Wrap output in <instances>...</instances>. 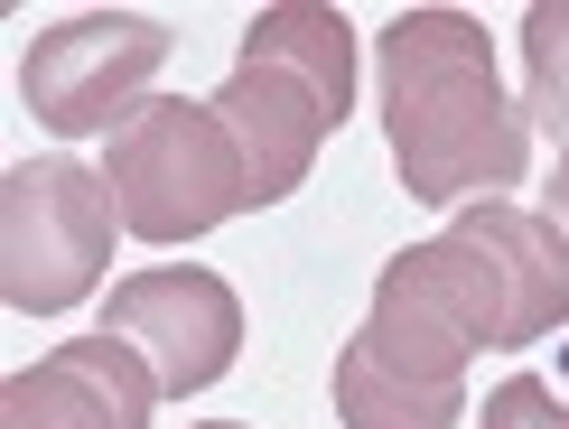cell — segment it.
Returning <instances> with one entry per match:
<instances>
[{"instance_id":"1","label":"cell","mask_w":569,"mask_h":429,"mask_svg":"<svg viewBox=\"0 0 569 429\" xmlns=\"http://www.w3.org/2000/svg\"><path fill=\"white\" fill-rule=\"evenodd\" d=\"M477 346H505V290L458 225L439 243L383 261L373 308L337 355V420L346 429H458Z\"/></svg>"},{"instance_id":"2","label":"cell","mask_w":569,"mask_h":429,"mask_svg":"<svg viewBox=\"0 0 569 429\" xmlns=\"http://www.w3.org/2000/svg\"><path fill=\"white\" fill-rule=\"evenodd\" d=\"M373 93H383L392 169L420 206H477L523 187L532 122L495 76V47L467 10H401L373 38Z\"/></svg>"},{"instance_id":"3","label":"cell","mask_w":569,"mask_h":429,"mask_svg":"<svg viewBox=\"0 0 569 429\" xmlns=\"http://www.w3.org/2000/svg\"><path fill=\"white\" fill-rule=\"evenodd\" d=\"M112 214L140 243H197L224 214H243V150L216 122V103H187V93H150L122 131H112L103 159Z\"/></svg>"},{"instance_id":"4","label":"cell","mask_w":569,"mask_h":429,"mask_svg":"<svg viewBox=\"0 0 569 429\" xmlns=\"http://www.w3.org/2000/svg\"><path fill=\"white\" fill-rule=\"evenodd\" d=\"M112 187L84 159H19L0 178V299L57 318L112 271Z\"/></svg>"},{"instance_id":"5","label":"cell","mask_w":569,"mask_h":429,"mask_svg":"<svg viewBox=\"0 0 569 429\" xmlns=\"http://www.w3.org/2000/svg\"><path fill=\"white\" fill-rule=\"evenodd\" d=\"M169 66V29L140 10H76L57 29L29 38L19 57V93L47 131L84 140V131H122L150 103V76Z\"/></svg>"},{"instance_id":"6","label":"cell","mask_w":569,"mask_h":429,"mask_svg":"<svg viewBox=\"0 0 569 429\" xmlns=\"http://www.w3.org/2000/svg\"><path fill=\"white\" fill-rule=\"evenodd\" d=\"M103 337H122L159 373V401H187V392H206V383L233 373V355H243V299H233L224 271L159 261V271L112 280Z\"/></svg>"},{"instance_id":"7","label":"cell","mask_w":569,"mask_h":429,"mask_svg":"<svg viewBox=\"0 0 569 429\" xmlns=\"http://www.w3.org/2000/svg\"><path fill=\"white\" fill-rule=\"evenodd\" d=\"M159 373L122 337H76L0 383V429H150Z\"/></svg>"},{"instance_id":"8","label":"cell","mask_w":569,"mask_h":429,"mask_svg":"<svg viewBox=\"0 0 569 429\" xmlns=\"http://www.w3.org/2000/svg\"><path fill=\"white\" fill-rule=\"evenodd\" d=\"M206 103H216V122L233 131V150H243V197L252 206L299 197V178L318 169V140L337 131L308 84L271 76V66H243V57H233V76L206 93Z\"/></svg>"},{"instance_id":"9","label":"cell","mask_w":569,"mask_h":429,"mask_svg":"<svg viewBox=\"0 0 569 429\" xmlns=\"http://www.w3.org/2000/svg\"><path fill=\"white\" fill-rule=\"evenodd\" d=\"M448 225L486 252L495 290H505V346H541L551 327H569V243L551 214L532 206H505V197H477L458 206Z\"/></svg>"},{"instance_id":"10","label":"cell","mask_w":569,"mask_h":429,"mask_svg":"<svg viewBox=\"0 0 569 429\" xmlns=\"http://www.w3.org/2000/svg\"><path fill=\"white\" fill-rule=\"evenodd\" d=\"M243 66H271V76L308 84L327 103V122L355 112V29L346 10H318V0H280L243 29Z\"/></svg>"},{"instance_id":"11","label":"cell","mask_w":569,"mask_h":429,"mask_svg":"<svg viewBox=\"0 0 569 429\" xmlns=\"http://www.w3.org/2000/svg\"><path fill=\"white\" fill-rule=\"evenodd\" d=\"M523 122L569 140V0L523 10Z\"/></svg>"},{"instance_id":"12","label":"cell","mask_w":569,"mask_h":429,"mask_svg":"<svg viewBox=\"0 0 569 429\" xmlns=\"http://www.w3.org/2000/svg\"><path fill=\"white\" fill-rule=\"evenodd\" d=\"M486 429H569V401L541 383V373H505L486 392Z\"/></svg>"},{"instance_id":"13","label":"cell","mask_w":569,"mask_h":429,"mask_svg":"<svg viewBox=\"0 0 569 429\" xmlns=\"http://www.w3.org/2000/svg\"><path fill=\"white\" fill-rule=\"evenodd\" d=\"M560 225V243H569V150H560V169H551V206H541Z\"/></svg>"},{"instance_id":"14","label":"cell","mask_w":569,"mask_h":429,"mask_svg":"<svg viewBox=\"0 0 569 429\" xmlns=\"http://www.w3.org/2000/svg\"><path fill=\"white\" fill-rule=\"evenodd\" d=\"M206 429H243V420H206Z\"/></svg>"}]
</instances>
